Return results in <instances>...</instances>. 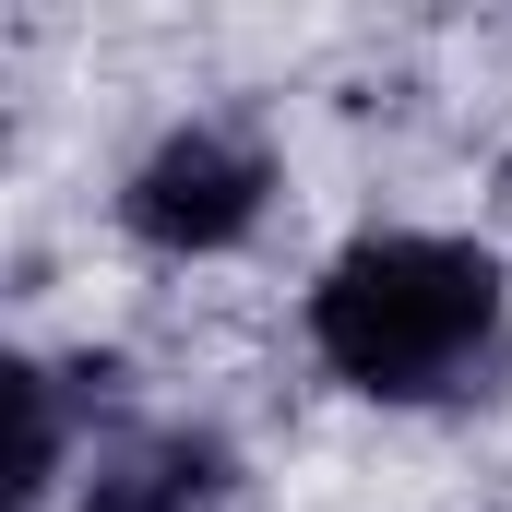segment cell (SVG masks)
I'll list each match as a JSON object with an SVG mask.
<instances>
[{"mask_svg": "<svg viewBox=\"0 0 512 512\" xmlns=\"http://www.w3.org/2000/svg\"><path fill=\"white\" fill-rule=\"evenodd\" d=\"M227 489H239L227 429H131V441H96L72 512H215Z\"/></svg>", "mask_w": 512, "mask_h": 512, "instance_id": "3957f363", "label": "cell"}, {"mask_svg": "<svg viewBox=\"0 0 512 512\" xmlns=\"http://www.w3.org/2000/svg\"><path fill=\"white\" fill-rule=\"evenodd\" d=\"M501 346V262L441 227H370L310 286V358L370 405H441Z\"/></svg>", "mask_w": 512, "mask_h": 512, "instance_id": "6da1fadb", "label": "cell"}, {"mask_svg": "<svg viewBox=\"0 0 512 512\" xmlns=\"http://www.w3.org/2000/svg\"><path fill=\"white\" fill-rule=\"evenodd\" d=\"M274 215V155L227 120H179L131 155L120 179V227L143 239L155 262H227Z\"/></svg>", "mask_w": 512, "mask_h": 512, "instance_id": "7a4b0ae2", "label": "cell"}, {"mask_svg": "<svg viewBox=\"0 0 512 512\" xmlns=\"http://www.w3.org/2000/svg\"><path fill=\"white\" fill-rule=\"evenodd\" d=\"M0 393H12V512H48L72 477V370L0 358Z\"/></svg>", "mask_w": 512, "mask_h": 512, "instance_id": "277c9868", "label": "cell"}]
</instances>
